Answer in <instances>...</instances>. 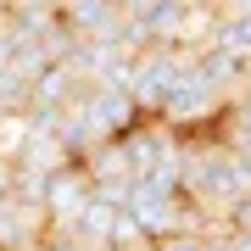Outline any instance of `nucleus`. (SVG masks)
Wrapping results in <instances>:
<instances>
[{"mask_svg": "<svg viewBox=\"0 0 251 251\" xmlns=\"http://www.w3.org/2000/svg\"><path fill=\"white\" fill-rule=\"evenodd\" d=\"M224 234V251H251V234H234V229H218Z\"/></svg>", "mask_w": 251, "mask_h": 251, "instance_id": "obj_9", "label": "nucleus"}, {"mask_svg": "<svg viewBox=\"0 0 251 251\" xmlns=\"http://www.w3.org/2000/svg\"><path fill=\"white\" fill-rule=\"evenodd\" d=\"M50 218L45 206H28L17 196H0V251H28V246H45Z\"/></svg>", "mask_w": 251, "mask_h": 251, "instance_id": "obj_4", "label": "nucleus"}, {"mask_svg": "<svg viewBox=\"0 0 251 251\" xmlns=\"http://www.w3.org/2000/svg\"><path fill=\"white\" fill-rule=\"evenodd\" d=\"M78 168L90 173V184H95V190H106V184H134V173H128V156H123V145H117V140H95L90 151L78 156Z\"/></svg>", "mask_w": 251, "mask_h": 251, "instance_id": "obj_5", "label": "nucleus"}, {"mask_svg": "<svg viewBox=\"0 0 251 251\" xmlns=\"http://www.w3.org/2000/svg\"><path fill=\"white\" fill-rule=\"evenodd\" d=\"M224 229H234V234H251V190H246V196H240V201H234L229 212H224Z\"/></svg>", "mask_w": 251, "mask_h": 251, "instance_id": "obj_7", "label": "nucleus"}, {"mask_svg": "<svg viewBox=\"0 0 251 251\" xmlns=\"http://www.w3.org/2000/svg\"><path fill=\"white\" fill-rule=\"evenodd\" d=\"M206 45L234 50V56H246V62H251V11H218V23H212V34H206Z\"/></svg>", "mask_w": 251, "mask_h": 251, "instance_id": "obj_6", "label": "nucleus"}, {"mask_svg": "<svg viewBox=\"0 0 251 251\" xmlns=\"http://www.w3.org/2000/svg\"><path fill=\"white\" fill-rule=\"evenodd\" d=\"M56 17H62L78 39H106V45L123 39V23H128L112 0H62V6H56Z\"/></svg>", "mask_w": 251, "mask_h": 251, "instance_id": "obj_3", "label": "nucleus"}, {"mask_svg": "<svg viewBox=\"0 0 251 251\" xmlns=\"http://www.w3.org/2000/svg\"><path fill=\"white\" fill-rule=\"evenodd\" d=\"M90 196H95V184H90V173L78 168V162H67V168H56L50 179H45V218H50V229H73L78 224V212L90 206Z\"/></svg>", "mask_w": 251, "mask_h": 251, "instance_id": "obj_2", "label": "nucleus"}, {"mask_svg": "<svg viewBox=\"0 0 251 251\" xmlns=\"http://www.w3.org/2000/svg\"><path fill=\"white\" fill-rule=\"evenodd\" d=\"M78 112L90 123V140H117V134H128L140 123V106L128 100L123 84H90L78 95Z\"/></svg>", "mask_w": 251, "mask_h": 251, "instance_id": "obj_1", "label": "nucleus"}, {"mask_svg": "<svg viewBox=\"0 0 251 251\" xmlns=\"http://www.w3.org/2000/svg\"><path fill=\"white\" fill-rule=\"evenodd\" d=\"M151 251H201V234H168V240H156Z\"/></svg>", "mask_w": 251, "mask_h": 251, "instance_id": "obj_8", "label": "nucleus"}]
</instances>
